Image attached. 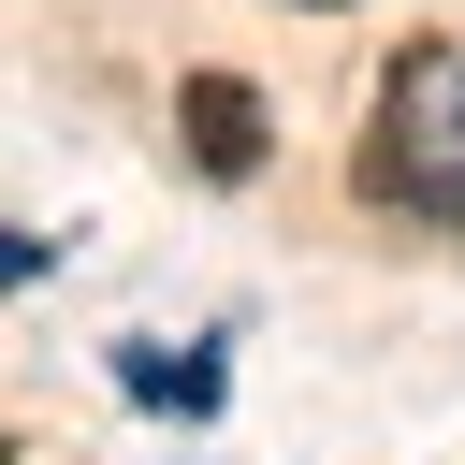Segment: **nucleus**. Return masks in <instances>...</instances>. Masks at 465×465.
<instances>
[{"label": "nucleus", "mask_w": 465, "mask_h": 465, "mask_svg": "<svg viewBox=\"0 0 465 465\" xmlns=\"http://www.w3.org/2000/svg\"><path fill=\"white\" fill-rule=\"evenodd\" d=\"M349 174H363V203L465 232V44H407L378 73V116H363V160Z\"/></svg>", "instance_id": "f257e3e1"}, {"label": "nucleus", "mask_w": 465, "mask_h": 465, "mask_svg": "<svg viewBox=\"0 0 465 465\" xmlns=\"http://www.w3.org/2000/svg\"><path fill=\"white\" fill-rule=\"evenodd\" d=\"M174 116H189V160H203L218 189H232V174H262V145H276L247 73H189V102H174Z\"/></svg>", "instance_id": "f03ea898"}]
</instances>
